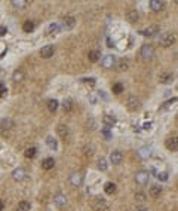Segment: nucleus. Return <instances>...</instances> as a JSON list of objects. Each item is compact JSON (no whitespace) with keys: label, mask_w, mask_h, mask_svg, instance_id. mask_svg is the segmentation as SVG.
Wrapping results in <instances>:
<instances>
[{"label":"nucleus","mask_w":178,"mask_h":211,"mask_svg":"<svg viewBox=\"0 0 178 211\" xmlns=\"http://www.w3.org/2000/svg\"><path fill=\"white\" fill-rule=\"evenodd\" d=\"M122 159H123V156H122V153H120L119 150L111 152V155H110V162H111L113 165H119V164L122 162Z\"/></svg>","instance_id":"obj_15"},{"label":"nucleus","mask_w":178,"mask_h":211,"mask_svg":"<svg viewBox=\"0 0 178 211\" xmlns=\"http://www.w3.org/2000/svg\"><path fill=\"white\" fill-rule=\"evenodd\" d=\"M5 92H8V88L5 86V83H0V97H2Z\"/></svg>","instance_id":"obj_43"},{"label":"nucleus","mask_w":178,"mask_h":211,"mask_svg":"<svg viewBox=\"0 0 178 211\" xmlns=\"http://www.w3.org/2000/svg\"><path fill=\"white\" fill-rule=\"evenodd\" d=\"M97 168H98L99 171H107V168H108V165H107V160H106L104 158H101V159L98 160V165H97Z\"/></svg>","instance_id":"obj_32"},{"label":"nucleus","mask_w":178,"mask_h":211,"mask_svg":"<svg viewBox=\"0 0 178 211\" xmlns=\"http://www.w3.org/2000/svg\"><path fill=\"white\" fill-rule=\"evenodd\" d=\"M30 208H31L30 202H27V201H21V202L18 204V207H17V211H30Z\"/></svg>","instance_id":"obj_30"},{"label":"nucleus","mask_w":178,"mask_h":211,"mask_svg":"<svg viewBox=\"0 0 178 211\" xmlns=\"http://www.w3.org/2000/svg\"><path fill=\"white\" fill-rule=\"evenodd\" d=\"M82 83L89 85V86H94L95 85V79L94 77H85V79H82Z\"/></svg>","instance_id":"obj_38"},{"label":"nucleus","mask_w":178,"mask_h":211,"mask_svg":"<svg viewBox=\"0 0 178 211\" xmlns=\"http://www.w3.org/2000/svg\"><path fill=\"white\" fill-rule=\"evenodd\" d=\"M139 18V14L137 9H129L128 12H126V19H128L129 22H137Z\"/></svg>","instance_id":"obj_17"},{"label":"nucleus","mask_w":178,"mask_h":211,"mask_svg":"<svg viewBox=\"0 0 178 211\" xmlns=\"http://www.w3.org/2000/svg\"><path fill=\"white\" fill-rule=\"evenodd\" d=\"M159 33V26H148L147 28H143L139 31V34H143L144 37H153Z\"/></svg>","instance_id":"obj_7"},{"label":"nucleus","mask_w":178,"mask_h":211,"mask_svg":"<svg viewBox=\"0 0 178 211\" xmlns=\"http://www.w3.org/2000/svg\"><path fill=\"white\" fill-rule=\"evenodd\" d=\"M175 40H177V37H175V34H172V33H163V34H160V37H159V43H160L162 46H165V48L172 46V45L175 43Z\"/></svg>","instance_id":"obj_2"},{"label":"nucleus","mask_w":178,"mask_h":211,"mask_svg":"<svg viewBox=\"0 0 178 211\" xmlns=\"http://www.w3.org/2000/svg\"><path fill=\"white\" fill-rule=\"evenodd\" d=\"M116 68H117L119 71H126V70L129 68V63H128V59H125V58L119 59L117 63H116Z\"/></svg>","instance_id":"obj_19"},{"label":"nucleus","mask_w":178,"mask_h":211,"mask_svg":"<svg viewBox=\"0 0 178 211\" xmlns=\"http://www.w3.org/2000/svg\"><path fill=\"white\" fill-rule=\"evenodd\" d=\"M10 3H12V6H15L18 9H25L28 5V2H25V0H12Z\"/></svg>","instance_id":"obj_29"},{"label":"nucleus","mask_w":178,"mask_h":211,"mask_svg":"<svg viewBox=\"0 0 178 211\" xmlns=\"http://www.w3.org/2000/svg\"><path fill=\"white\" fill-rule=\"evenodd\" d=\"M111 91H113L114 94H122V92H123V85H122L120 82L114 83V85L111 86Z\"/></svg>","instance_id":"obj_35"},{"label":"nucleus","mask_w":178,"mask_h":211,"mask_svg":"<svg viewBox=\"0 0 178 211\" xmlns=\"http://www.w3.org/2000/svg\"><path fill=\"white\" fill-rule=\"evenodd\" d=\"M91 207L94 211H107L108 210V204L104 199H101V198H95L91 204Z\"/></svg>","instance_id":"obj_4"},{"label":"nucleus","mask_w":178,"mask_h":211,"mask_svg":"<svg viewBox=\"0 0 178 211\" xmlns=\"http://www.w3.org/2000/svg\"><path fill=\"white\" fill-rule=\"evenodd\" d=\"M165 146H166V149H168L169 152L178 150V137H169V138H166Z\"/></svg>","instance_id":"obj_11"},{"label":"nucleus","mask_w":178,"mask_h":211,"mask_svg":"<svg viewBox=\"0 0 178 211\" xmlns=\"http://www.w3.org/2000/svg\"><path fill=\"white\" fill-rule=\"evenodd\" d=\"M107 43H108V45H107V46H108V48H111V46H113V45H114V43H113V42H111V40H110V39H107Z\"/></svg>","instance_id":"obj_47"},{"label":"nucleus","mask_w":178,"mask_h":211,"mask_svg":"<svg viewBox=\"0 0 178 211\" xmlns=\"http://www.w3.org/2000/svg\"><path fill=\"white\" fill-rule=\"evenodd\" d=\"M139 55H141V58L144 61H150L155 58V46L150 45V43H146L141 46V49H139Z\"/></svg>","instance_id":"obj_1"},{"label":"nucleus","mask_w":178,"mask_h":211,"mask_svg":"<svg viewBox=\"0 0 178 211\" xmlns=\"http://www.w3.org/2000/svg\"><path fill=\"white\" fill-rule=\"evenodd\" d=\"M148 180H150V174H148V171L141 169V171H138L137 174H135V181H137L138 184H141V186L147 184V183H148Z\"/></svg>","instance_id":"obj_5"},{"label":"nucleus","mask_w":178,"mask_h":211,"mask_svg":"<svg viewBox=\"0 0 178 211\" xmlns=\"http://www.w3.org/2000/svg\"><path fill=\"white\" fill-rule=\"evenodd\" d=\"M126 107H128L129 111H137V110L141 109V101H139L135 95H129L126 98Z\"/></svg>","instance_id":"obj_3"},{"label":"nucleus","mask_w":178,"mask_h":211,"mask_svg":"<svg viewBox=\"0 0 178 211\" xmlns=\"http://www.w3.org/2000/svg\"><path fill=\"white\" fill-rule=\"evenodd\" d=\"M36 153H37V149L36 147H28L27 150H25V158H28V159H31V158H34L36 156Z\"/></svg>","instance_id":"obj_34"},{"label":"nucleus","mask_w":178,"mask_h":211,"mask_svg":"<svg viewBox=\"0 0 178 211\" xmlns=\"http://www.w3.org/2000/svg\"><path fill=\"white\" fill-rule=\"evenodd\" d=\"M101 66H103L104 68H113L114 66H116V57L114 55H106L101 58Z\"/></svg>","instance_id":"obj_6"},{"label":"nucleus","mask_w":178,"mask_h":211,"mask_svg":"<svg viewBox=\"0 0 178 211\" xmlns=\"http://www.w3.org/2000/svg\"><path fill=\"white\" fill-rule=\"evenodd\" d=\"M61 106H62V110L64 111H70L71 107H73V103H71V100H64Z\"/></svg>","instance_id":"obj_36"},{"label":"nucleus","mask_w":178,"mask_h":211,"mask_svg":"<svg viewBox=\"0 0 178 211\" xmlns=\"http://www.w3.org/2000/svg\"><path fill=\"white\" fill-rule=\"evenodd\" d=\"M162 190H163V189L160 187L159 184H153V186L150 187V195L153 196V198H157V196L162 195Z\"/></svg>","instance_id":"obj_24"},{"label":"nucleus","mask_w":178,"mask_h":211,"mask_svg":"<svg viewBox=\"0 0 178 211\" xmlns=\"http://www.w3.org/2000/svg\"><path fill=\"white\" fill-rule=\"evenodd\" d=\"M8 52V46L3 43V42H0V58H3V55Z\"/></svg>","instance_id":"obj_39"},{"label":"nucleus","mask_w":178,"mask_h":211,"mask_svg":"<svg viewBox=\"0 0 178 211\" xmlns=\"http://www.w3.org/2000/svg\"><path fill=\"white\" fill-rule=\"evenodd\" d=\"M99 57H101V54H99V51H89V54H88V58H89V61L91 63H97V61L99 59Z\"/></svg>","instance_id":"obj_27"},{"label":"nucleus","mask_w":178,"mask_h":211,"mask_svg":"<svg viewBox=\"0 0 178 211\" xmlns=\"http://www.w3.org/2000/svg\"><path fill=\"white\" fill-rule=\"evenodd\" d=\"M150 128H151V122H148V123L144 125V129H150Z\"/></svg>","instance_id":"obj_46"},{"label":"nucleus","mask_w":178,"mask_h":211,"mask_svg":"<svg viewBox=\"0 0 178 211\" xmlns=\"http://www.w3.org/2000/svg\"><path fill=\"white\" fill-rule=\"evenodd\" d=\"M159 80H160V83H163V85H169V83H172V80H174V74H172V73H160V74H159Z\"/></svg>","instance_id":"obj_14"},{"label":"nucleus","mask_w":178,"mask_h":211,"mask_svg":"<svg viewBox=\"0 0 178 211\" xmlns=\"http://www.w3.org/2000/svg\"><path fill=\"white\" fill-rule=\"evenodd\" d=\"M175 120H177V122H178V113H177V116H175Z\"/></svg>","instance_id":"obj_49"},{"label":"nucleus","mask_w":178,"mask_h":211,"mask_svg":"<svg viewBox=\"0 0 178 211\" xmlns=\"http://www.w3.org/2000/svg\"><path fill=\"white\" fill-rule=\"evenodd\" d=\"M24 71L21 70V68H18V70H15L14 73H12V80L14 82H22L24 80Z\"/></svg>","instance_id":"obj_22"},{"label":"nucleus","mask_w":178,"mask_h":211,"mask_svg":"<svg viewBox=\"0 0 178 211\" xmlns=\"http://www.w3.org/2000/svg\"><path fill=\"white\" fill-rule=\"evenodd\" d=\"M54 165H55L54 158H46V159H43V162H42V168L43 169H52Z\"/></svg>","instance_id":"obj_23"},{"label":"nucleus","mask_w":178,"mask_h":211,"mask_svg":"<svg viewBox=\"0 0 178 211\" xmlns=\"http://www.w3.org/2000/svg\"><path fill=\"white\" fill-rule=\"evenodd\" d=\"M150 9L153 10V12H160L165 9V6H166V3L163 2V0H150V3H148Z\"/></svg>","instance_id":"obj_8"},{"label":"nucleus","mask_w":178,"mask_h":211,"mask_svg":"<svg viewBox=\"0 0 178 211\" xmlns=\"http://www.w3.org/2000/svg\"><path fill=\"white\" fill-rule=\"evenodd\" d=\"M135 199H137L138 202H143V201L146 199V193H143V192H137V193H135Z\"/></svg>","instance_id":"obj_40"},{"label":"nucleus","mask_w":178,"mask_h":211,"mask_svg":"<svg viewBox=\"0 0 178 211\" xmlns=\"http://www.w3.org/2000/svg\"><path fill=\"white\" fill-rule=\"evenodd\" d=\"M6 33H8V28L5 26H0V37H3Z\"/></svg>","instance_id":"obj_44"},{"label":"nucleus","mask_w":178,"mask_h":211,"mask_svg":"<svg viewBox=\"0 0 178 211\" xmlns=\"http://www.w3.org/2000/svg\"><path fill=\"white\" fill-rule=\"evenodd\" d=\"M54 55V46L52 45H46L40 49V57L42 58H50Z\"/></svg>","instance_id":"obj_13"},{"label":"nucleus","mask_w":178,"mask_h":211,"mask_svg":"<svg viewBox=\"0 0 178 211\" xmlns=\"http://www.w3.org/2000/svg\"><path fill=\"white\" fill-rule=\"evenodd\" d=\"M175 101H177V98H172V100H169V101H166V103H165V104L162 106V110H163V109H168V107H169V106H171L172 103H175Z\"/></svg>","instance_id":"obj_42"},{"label":"nucleus","mask_w":178,"mask_h":211,"mask_svg":"<svg viewBox=\"0 0 178 211\" xmlns=\"http://www.w3.org/2000/svg\"><path fill=\"white\" fill-rule=\"evenodd\" d=\"M138 155H139V158H143V159H148L151 156V149L147 147V146H144V147H141L138 150Z\"/></svg>","instance_id":"obj_20"},{"label":"nucleus","mask_w":178,"mask_h":211,"mask_svg":"<svg viewBox=\"0 0 178 211\" xmlns=\"http://www.w3.org/2000/svg\"><path fill=\"white\" fill-rule=\"evenodd\" d=\"M57 109H58V101L57 100H49L48 101V110L49 111L54 113V111H57Z\"/></svg>","instance_id":"obj_33"},{"label":"nucleus","mask_w":178,"mask_h":211,"mask_svg":"<svg viewBox=\"0 0 178 211\" xmlns=\"http://www.w3.org/2000/svg\"><path fill=\"white\" fill-rule=\"evenodd\" d=\"M57 131H58V134H59V137H62V138H66L67 135H68V128H67L66 125H58Z\"/></svg>","instance_id":"obj_31"},{"label":"nucleus","mask_w":178,"mask_h":211,"mask_svg":"<svg viewBox=\"0 0 178 211\" xmlns=\"http://www.w3.org/2000/svg\"><path fill=\"white\" fill-rule=\"evenodd\" d=\"M25 177H27V171H25L24 168H15L14 171H12V178H14L15 181H22Z\"/></svg>","instance_id":"obj_10"},{"label":"nucleus","mask_w":178,"mask_h":211,"mask_svg":"<svg viewBox=\"0 0 178 211\" xmlns=\"http://www.w3.org/2000/svg\"><path fill=\"white\" fill-rule=\"evenodd\" d=\"M135 211H147V208H146V207H137Z\"/></svg>","instance_id":"obj_45"},{"label":"nucleus","mask_w":178,"mask_h":211,"mask_svg":"<svg viewBox=\"0 0 178 211\" xmlns=\"http://www.w3.org/2000/svg\"><path fill=\"white\" fill-rule=\"evenodd\" d=\"M46 144H48L49 149H52V150H57V149H58V141L54 137H50V135L46 138Z\"/></svg>","instance_id":"obj_28"},{"label":"nucleus","mask_w":178,"mask_h":211,"mask_svg":"<svg viewBox=\"0 0 178 211\" xmlns=\"http://www.w3.org/2000/svg\"><path fill=\"white\" fill-rule=\"evenodd\" d=\"M54 204L58 207V208H62L67 205V196L64 193H57L54 196Z\"/></svg>","instance_id":"obj_12"},{"label":"nucleus","mask_w":178,"mask_h":211,"mask_svg":"<svg viewBox=\"0 0 178 211\" xmlns=\"http://www.w3.org/2000/svg\"><path fill=\"white\" fill-rule=\"evenodd\" d=\"M103 134H104V137H106L107 140H110V138H111V132H110V128H107V127H106V128L103 129Z\"/></svg>","instance_id":"obj_41"},{"label":"nucleus","mask_w":178,"mask_h":211,"mask_svg":"<svg viewBox=\"0 0 178 211\" xmlns=\"http://www.w3.org/2000/svg\"><path fill=\"white\" fill-rule=\"evenodd\" d=\"M103 123H104L107 128H111L114 123H116V118L111 116V115H106V116L103 118Z\"/></svg>","instance_id":"obj_21"},{"label":"nucleus","mask_w":178,"mask_h":211,"mask_svg":"<svg viewBox=\"0 0 178 211\" xmlns=\"http://www.w3.org/2000/svg\"><path fill=\"white\" fill-rule=\"evenodd\" d=\"M156 177H157V180H159V181H168V178H169L168 172H165V171H162V172H157V174H156Z\"/></svg>","instance_id":"obj_37"},{"label":"nucleus","mask_w":178,"mask_h":211,"mask_svg":"<svg viewBox=\"0 0 178 211\" xmlns=\"http://www.w3.org/2000/svg\"><path fill=\"white\" fill-rule=\"evenodd\" d=\"M3 207H5V205H3V202L0 201V211H3Z\"/></svg>","instance_id":"obj_48"},{"label":"nucleus","mask_w":178,"mask_h":211,"mask_svg":"<svg viewBox=\"0 0 178 211\" xmlns=\"http://www.w3.org/2000/svg\"><path fill=\"white\" fill-rule=\"evenodd\" d=\"M76 26V18L74 17H66L64 19H62V27H64L66 30H70Z\"/></svg>","instance_id":"obj_16"},{"label":"nucleus","mask_w":178,"mask_h":211,"mask_svg":"<svg viewBox=\"0 0 178 211\" xmlns=\"http://www.w3.org/2000/svg\"><path fill=\"white\" fill-rule=\"evenodd\" d=\"M59 31V26L57 22H50L49 26L46 27V34H55Z\"/></svg>","instance_id":"obj_25"},{"label":"nucleus","mask_w":178,"mask_h":211,"mask_svg":"<svg viewBox=\"0 0 178 211\" xmlns=\"http://www.w3.org/2000/svg\"><path fill=\"white\" fill-rule=\"evenodd\" d=\"M34 22L33 21H30V19H27V21H24V24H22V30L25 31V33H31L33 30H34Z\"/></svg>","instance_id":"obj_26"},{"label":"nucleus","mask_w":178,"mask_h":211,"mask_svg":"<svg viewBox=\"0 0 178 211\" xmlns=\"http://www.w3.org/2000/svg\"><path fill=\"white\" fill-rule=\"evenodd\" d=\"M68 181L71 186H74V187H77V186H80L83 183V176L80 174V172H73V174L68 177Z\"/></svg>","instance_id":"obj_9"},{"label":"nucleus","mask_w":178,"mask_h":211,"mask_svg":"<svg viewBox=\"0 0 178 211\" xmlns=\"http://www.w3.org/2000/svg\"><path fill=\"white\" fill-rule=\"evenodd\" d=\"M116 190H117V186L114 184L113 181H107V183L104 184V192H106L107 195H113V193H116Z\"/></svg>","instance_id":"obj_18"}]
</instances>
